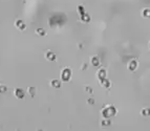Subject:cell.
<instances>
[{
	"label": "cell",
	"instance_id": "cell-13",
	"mask_svg": "<svg viewBox=\"0 0 150 131\" xmlns=\"http://www.w3.org/2000/svg\"><path fill=\"white\" fill-rule=\"evenodd\" d=\"M81 20H82L84 23H88V22L90 21V16H89L87 13H85V14H83V15L81 16Z\"/></svg>",
	"mask_w": 150,
	"mask_h": 131
},
{
	"label": "cell",
	"instance_id": "cell-12",
	"mask_svg": "<svg viewBox=\"0 0 150 131\" xmlns=\"http://www.w3.org/2000/svg\"><path fill=\"white\" fill-rule=\"evenodd\" d=\"M100 83H101V85L104 87V88H109L110 87V81L109 80H107V79H104V80H102V81H100Z\"/></svg>",
	"mask_w": 150,
	"mask_h": 131
},
{
	"label": "cell",
	"instance_id": "cell-9",
	"mask_svg": "<svg viewBox=\"0 0 150 131\" xmlns=\"http://www.w3.org/2000/svg\"><path fill=\"white\" fill-rule=\"evenodd\" d=\"M49 84H50V86L53 88H60L61 87V82L59 80H57V79H53Z\"/></svg>",
	"mask_w": 150,
	"mask_h": 131
},
{
	"label": "cell",
	"instance_id": "cell-2",
	"mask_svg": "<svg viewBox=\"0 0 150 131\" xmlns=\"http://www.w3.org/2000/svg\"><path fill=\"white\" fill-rule=\"evenodd\" d=\"M70 77H71V70L68 68V67H65L61 70L60 73V78L62 81L64 82H68L70 80Z\"/></svg>",
	"mask_w": 150,
	"mask_h": 131
},
{
	"label": "cell",
	"instance_id": "cell-10",
	"mask_svg": "<svg viewBox=\"0 0 150 131\" xmlns=\"http://www.w3.org/2000/svg\"><path fill=\"white\" fill-rule=\"evenodd\" d=\"M35 34H36L37 36L44 37V36L46 35V32H45V29H44V28H42V27H38V28H36V29H35Z\"/></svg>",
	"mask_w": 150,
	"mask_h": 131
},
{
	"label": "cell",
	"instance_id": "cell-6",
	"mask_svg": "<svg viewBox=\"0 0 150 131\" xmlns=\"http://www.w3.org/2000/svg\"><path fill=\"white\" fill-rule=\"evenodd\" d=\"M97 77H98V79H99L100 81L106 79V70H105L104 68H100L99 72L97 73Z\"/></svg>",
	"mask_w": 150,
	"mask_h": 131
},
{
	"label": "cell",
	"instance_id": "cell-21",
	"mask_svg": "<svg viewBox=\"0 0 150 131\" xmlns=\"http://www.w3.org/2000/svg\"><path fill=\"white\" fill-rule=\"evenodd\" d=\"M86 67H87V65H86V64L84 63V64H83V66H82V68H81V69H82V70H84V69H86Z\"/></svg>",
	"mask_w": 150,
	"mask_h": 131
},
{
	"label": "cell",
	"instance_id": "cell-16",
	"mask_svg": "<svg viewBox=\"0 0 150 131\" xmlns=\"http://www.w3.org/2000/svg\"><path fill=\"white\" fill-rule=\"evenodd\" d=\"M142 15L145 17V18H150V9H145L142 13Z\"/></svg>",
	"mask_w": 150,
	"mask_h": 131
},
{
	"label": "cell",
	"instance_id": "cell-18",
	"mask_svg": "<svg viewBox=\"0 0 150 131\" xmlns=\"http://www.w3.org/2000/svg\"><path fill=\"white\" fill-rule=\"evenodd\" d=\"M108 125H110V122L109 121H105V120H103L102 121V126H108Z\"/></svg>",
	"mask_w": 150,
	"mask_h": 131
},
{
	"label": "cell",
	"instance_id": "cell-15",
	"mask_svg": "<svg viewBox=\"0 0 150 131\" xmlns=\"http://www.w3.org/2000/svg\"><path fill=\"white\" fill-rule=\"evenodd\" d=\"M77 12H78V14H79L80 16H82L83 14H85V9H84V7H83V5H78V7H77Z\"/></svg>",
	"mask_w": 150,
	"mask_h": 131
},
{
	"label": "cell",
	"instance_id": "cell-19",
	"mask_svg": "<svg viewBox=\"0 0 150 131\" xmlns=\"http://www.w3.org/2000/svg\"><path fill=\"white\" fill-rule=\"evenodd\" d=\"M84 88L86 89V90H85L86 92H89V93H91V92H93V89H91V87H88V86H85Z\"/></svg>",
	"mask_w": 150,
	"mask_h": 131
},
{
	"label": "cell",
	"instance_id": "cell-11",
	"mask_svg": "<svg viewBox=\"0 0 150 131\" xmlns=\"http://www.w3.org/2000/svg\"><path fill=\"white\" fill-rule=\"evenodd\" d=\"M90 62H91L93 66H99V65H100V60H99V58H98L97 56H94V57L91 58Z\"/></svg>",
	"mask_w": 150,
	"mask_h": 131
},
{
	"label": "cell",
	"instance_id": "cell-8",
	"mask_svg": "<svg viewBox=\"0 0 150 131\" xmlns=\"http://www.w3.org/2000/svg\"><path fill=\"white\" fill-rule=\"evenodd\" d=\"M27 93L30 94L31 98H35L36 93H37V88L34 87V86H28L27 87Z\"/></svg>",
	"mask_w": 150,
	"mask_h": 131
},
{
	"label": "cell",
	"instance_id": "cell-5",
	"mask_svg": "<svg viewBox=\"0 0 150 131\" xmlns=\"http://www.w3.org/2000/svg\"><path fill=\"white\" fill-rule=\"evenodd\" d=\"M44 58H45L47 61H55V60H56V55H55L51 50H47V51H45V53H44Z\"/></svg>",
	"mask_w": 150,
	"mask_h": 131
},
{
	"label": "cell",
	"instance_id": "cell-4",
	"mask_svg": "<svg viewBox=\"0 0 150 131\" xmlns=\"http://www.w3.org/2000/svg\"><path fill=\"white\" fill-rule=\"evenodd\" d=\"M15 26H16V28H18L20 32H23V31H25V28H26V25H25L24 21L21 20V19H16V20H15Z\"/></svg>",
	"mask_w": 150,
	"mask_h": 131
},
{
	"label": "cell",
	"instance_id": "cell-17",
	"mask_svg": "<svg viewBox=\"0 0 150 131\" xmlns=\"http://www.w3.org/2000/svg\"><path fill=\"white\" fill-rule=\"evenodd\" d=\"M7 90H8V87L5 85L0 84V93H4V92H7Z\"/></svg>",
	"mask_w": 150,
	"mask_h": 131
},
{
	"label": "cell",
	"instance_id": "cell-3",
	"mask_svg": "<svg viewBox=\"0 0 150 131\" xmlns=\"http://www.w3.org/2000/svg\"><path fill=\"white\" fill-rule=\"evenodd\" d=\"M13 94H14V97H15L16 99H18V100H21V99H23V98H24V94H25V92H24V90H23L22 88H20V87H17V88H15V89H14V92H13Z\"/></svg>",
	"mask_w": 150,
	"mask_h": 131
},
{
	"label": "cell",
	"instance_id": "cell-7",
	"mask_svg": "<svg viewBox=\"0 0 150 131\" xmlns=\"http://www.w3.org/2000/svg\"><path fill=\"white\" fill-rule=\"evenodd\" d=\"M137 68V61L136 60H131L129 63H128V69L133 72Z\"/></svg>",
	"mask_w": 150,
	"mask_h": 131
},
{
	"label": "cell",
	"instance_id": "cell-1",
	"mask_svg": "<svg viewBox=\"0 0 150 131\" xmlns=\"http://www.w3.org/2000/svg\"><path fill=\"white\" fill-rule=\"evenodd\" d=\"M116 113H117V109L113 106H107V107L102 109V115L104 117L113 116V115H116Z\"/></svg>",
	"mask_w": 150,
	"mask_h": 131
},
{
	"label": "cell",
	"instance_id": "cell-14",
	"mask_svg": "<svg viewBox=\"0 0 150 131\" xmlns=\"http://www.w3.org/2000/svg\"><path fill=\"white\" fill-rule=\"evenodd\" d=\"M141 113L143 116H150V108H143Z\"/></svg>",
	"mask_w": 150,
	"mask_h": 131
},
{
	"label": "cell",
	"instance_id": "cell-20",
	"mask_svg": "<svg viewBox=\"0 0 150 131\" xmlns=\"http://www.w3.org/2000/svg\"><path fill=\"white\" fill-rule=\"evenodd\" d=\"M87 103H88V104H90V105H94V104H95V100H94L93 98H90V99H88V100H87Z\"/></svg>",
	"mask_w": 150,
	"mask_h": 131
},
{
	"label": "cell",
	"instance_id": "cell-22",
	"mask_svg": "<svg viewBox=\"0 0 150 131\" xmlns=\"http://www.w3.org/2000/svg\"><path fill=\"white\" fill-rule=\"evenodd\" d=\"M149 46H150V43H149Z\"/></svg>",
	"mask_w": 150,
	"mask_h": 131
}]
</instances>
